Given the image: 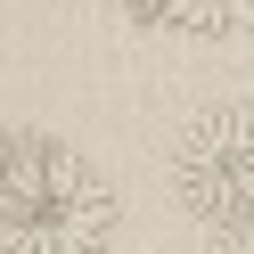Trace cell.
Here are the masks:
<instances>
[{
  "label": "cell",
  "mask_w": 254,
  "mask_h": 254,
  "mask_svg": "<svg viewBox=\"0 0 254 254\" xmlns=\"http://www.w3.org/2000/svg\"><path fill=\"white\" fill-rule=\"evenodd\" d=\"M115 238V189L66 139L8 131L0 164V254H107Z\"/></svg>",
  "instance_id": "cell-1"
},
{
  "label": "cell",
  "mask_w": 254,
  "mask_h": 254,
  "mask_svg": "<svg viewBox=\"0 0 254 254\" xmlns=\"http://www.w3.org/2000/svg\"><path fill=\"white\" fill-rule=\"evenodd\" d=\"M172 197L205 230L254 221V99H221L172 139Z\"/></svg>",
  "instance_id": "cell-2"
},
{
  "label": "cell",
  "mask_w": 254,
  "mask_h": 254,
  "mask_svg": "<svg viewBox=\"0 0 254 254\" xmlns=\"http://www.w3.org/2000/svg\"><path fill=\"white\" fill-rule=\"evenodd\" d=\"M139 33H189V41H238L254 33V0H123Z\"/></svg>",
  "instance_id": "cell-3"
},
{
  "label": "cell",
  "mask_w": 254,
  "mask_h": 254,
  "mask_svg": "<svg viewBox=\"0 0 254 254\" xmlns=\"http://www.w3.org/2000/svg\"><path fill=\"white\" fill-rule=\"evenodd\" d=\"M0 164H8V131H0Z\"/></svg>",
  "instance_id": "cell-5"
},
{
  "label": "cell",
  "mask_w": 254,
  "mask_h": 254,
  "mask_svg": "<svg viewBox=\"0 0 254 254\" xmlns=\"http://www.w3.org/2000/svg\"><path fill=\"white\" fill-rule=\"evenodd\" d=\"M197 254H254V221H221V230H205Z\"/></svg>",
  "instance_id": "cell-4"
}]
</instances>
